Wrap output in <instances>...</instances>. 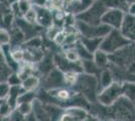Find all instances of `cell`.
<instances>
[{"instance_id":"23","label":"cell","mask_w":135,"mask_h":121,"mask_svg":"<svg viewBox=\"0 0 135 121\" xmlns=\"http://www.w3.org/2000/svg\"><path fill=\"white\" fill-rule=\"evenodd\" d=\"M42 43H44L42 38L40 37V35H37V36H33L29 40H25L24 46L25 47H32V49H40Z\"/></svg>"},{"instance_id":"8","label":"cell","mask_w":135,"mask_h":121,"mask_svg":"<svg viewBox=\"0 0 135 121\" xmlns=\"http://www.w3.org/2000/svg\"><path fill=\"white\" fill-rule=\"evenodd\" d=\"M34 6V5H33ZM37 13V24L45 29L54 25V13L49 6H34Z\"/></svg>"},{"instance_id":"2","label":"cell","mask_w":135,"mask_h":121,"mask_svg":"<svg viewBox=\"0 0 135 121\" xmlns=\"http://www.w3.org/2000/svg\"><path fill=\"white\" fill-rule=\"evenodd\" d=\"M111 106V114L116 120L135 121V107L127 97L122 96Z\"/></svg>"},{"instance_id":"1","label":"cell","mask_w":135,"mask_h":121,"mask_svg":"<svg viewBox=\"0 0 135 121\" xmlns=\"http://www.w3.org/2000/svg\"><path fill=\"white\" fill-rule=\"evenodd\" d=\"M132 41H130L127 37H125L120 29L113 28L110 33L103 38V41L100 46V50L107 52L108 55H112L117 51L123 49L124 46L130 45Z\"/></svg>"},{"instance_id":"43","label":"cell","mask_w":135,"mask_h":121,"mask_svg":"<svg viewBox=\"0 0 135 121\" xmlns=\"http://www.w3.org/2000/svg\"><path fill=\"white\" fill-rule=\"evenodd\" d=\"M29 1H31V2H32V1H33V0H29Z\"/></svg>"},{"instance_id":"5","label":"cell","mask_w":135,"mask_h":121,"mask_svg":"<svg viewBox=\"0 0 135 121\" xmlns=\"http://www.w3.org/2000/svg\"><path fill=\"white\" fill-rule=\"evenodd\" d=\"M76 26H77V29H78L80 35L85 37H102V38H104L113 29L112 27H110L109 25L104 24V23H101L99 25H92V24L86 23L81 20H77Z\"/></svg>"},{"instance_id":"13","label":"cell","mask_w":135,"mask_h":121,"mask_svg":"<svg viewBox=\"0 0 135 121\" xmlns=\"http://www.w3.org/2000/svg\"><path fill=\"white\" fill-rule=\"evenodd\" d=\"M80 40L92 54H95L98 50H100L103 38L102 37H85L81 35Z\"/></svg>"},{"instance_id":"42","label":"cell","mask_w":135,"mask_h":121,"mask_svg":"<svg viewBox=\"0 0 135 121\" xmlns=\"http://www.w3.org/2000/svg\"><path fill=\"white\" fill-rule=\"evenodd\" d=\"M107 121H118V120H116V119H115V120H114V119H110V120H107Z\"/></svg>"},{"instance_id":"39","label":"cell","mask_w":135,"mask_h":121,"mask_svg":"<svg viewBox=\"0 0 135 121\" xmlns=\"http://www.w3.org/2000/svg\"><path fill=\"white\" fill-rule=\"evenodd\" d=\"M17 1H19V0H8V3H9V4H12V3H14V2H17Z\"/></svg>"},{"instance_id":"12","label":"cell","mask_w":135,"mask_h":121,"mask_svg":"<svg viewBox=\"0 0 135 121\" xmlns=\"http://www.w3.org/2000/svg\"><path fill=\"white\" fill-rule=\"evenodd\" d=\"M33 115L38 121H52L51 114L46 107L44 106L40 100H34L32 102Z\"/></svg>"},{"instance_id":"34","label":"cell","mask_w":135,"mask_h":121,"mask_svg":"<svg viewBox=\"0 0 135 121\" xmlns=\"http://www.w3.org/2000/svg\"><path fill=\"white\" fill-rule=\"evenodd\" d=\"M10 119L11 121H26V118L19 111H14L10 116Z\"/></svg>"},{"instance_id":"38","label":"cell","mask_w":135,"mask_h":121,"mask_svg":"<svg viewBox=\"0 0 135 121\" xmlns=\"http://www.w3.org/2000/svg\"><path fill=\"white\" fill-rule=\"evenodd\" d=\"M1 121H11V119H10V117H2V119H1Z\"/></svg>"},{"instance_id":"16","label":"cell","mask_w":135,"mask_h":121,"mask_svg":"<svg viewBox=\"0 0 135 121\" xmlns=\"http://www.w3.org/2000/svg\"><path fill=\"white\" fill-rule=\"evenodd\" d=\"M94 62L99 68H105L110 62V58L107 52H105L102 50H98L94 54Z\"/></svg>"},{"instance_id":"19","label":"cell","mask_w":135,"mask_h":121,"mask_svg":"<svg viewBox=\"0 0 135 121\" xmlns=\"http://www.w3.org/2000/svg\"><path fill=\"white\" fill-rule=\"evenodd\" d=\"M40 85V79L36 76H30L27 79L22 81V87L26 91H33Z\"/></svg>"},{"instance_id":"37","label":"cell","mask_w":135,"mask_h":121,"mask_svg":"<svg viewBox=\"0 0 135 121\" xmlns=\"http://www.w3.org/2000/svg\"><path fill=\"white\" fill-rule=\"evenodd\" d=\"M26 121H38L35 117H34V115L32 114V115H29L28 117H26Z\"/></svg>"},{"instance_id":"6","label":"cell","mask_w":135,"mask_h":121,"mask_svg":"<svg viewBox=\"0 0 135 121\" xmlns=\"http://www.w3.org/2000/svg\"><path fill=\"white\" fill-rule=\"evenodd\" d=\"M122 96H124L123 84H120L119 82H113L110 86L105 88L99 94L98 100L104 106H111Z\"/></svg>"},{"instance_id":"15","label":"cell","mask_w":135,"mask_h":121,"mask_svg":"<svg viewBox=\"0 0 135 121\" xmlns=\"http://www.w3.org/2000/svg\"><path fill=\"white\" fill-rule=\"evenodd\" d=\"M15 23V16L12 13L11 9L9 11L6 12H1V28L9 29Z\"/></svg>"},{"instance_id":"22","label":"cell","mask_w":135,"mask_h":121,"mask_svg":"<svg viewBox=\"0 0 135 121\" xmlns=\"http://www.w3.org/2000/svg\"><path fill=\"white\" fill-rule=\"evenodd\" d=\"M124 96L131 100L132 102L135 101V83L132 82H125L123 83Z\"/></svg>"},{"instance_id":"10","label":"cell","mask_w":135,"mask_h":121,"mask_svg":"<svg viewBox=\"0 0 135 121\" xmlns=\"http://www.w3.org/2000/svg\"><path fill=\"white\" fill-rule=\"evenodd\" d=\"M120 31L130 41L135 42V15L126 13Z\"/></svg>"},{"instance_id":"21","label":"cell","mask_w":135,"mask_h":121,"mask_svg":"<svg viewBox=\"0 0 135 121\" xmlns=\"http://www.w3.org/2000/svg\"><path fill=\"white\" fill-rule=\"evenodd\" d=\"M82 65H83L85 71L90 75H95L97 73H99L100 69H101L96 65L94 60H84V61H82Z\"/></svg>"},{"instance_id":"28","label":"cell","mask_w":135,"mask_h":121,"mask_svg":"<svg viewBox=\"0 0 135 121\" xmlns=\"http://www.w3.org/2000/svg\"><path fill=\"white\" fill-rule=\"evenodd\" d=\"M62 27H60V26H57V25H51L50 28L46 29V36H47V38L51 40H54L56 38V36L59 35V32L60 31H62Z\"/></svg>"},{"instance_id":"3","label":"cell","mask_w":135,"mask_h":121,"mask_svg":"<svg viewBox=\"0 0 135 121\" xmlns=\"http://www.w3.org/2000/svg\"><path fill=\"white\" fill-rule=\"evenodd\" d=\"M107 6L103 0H95L94 3L84 12L76 15L77 20H81L92 25H99L102 23V16L107 11Z\"/></svg>"},{"instance_id":"30","label":"cell","mask_w":135,"mask_h":121,"mask_svg":"<svg viewBox=\"0 0 135 121\" xmlns=\"http://www.w3.org/2000/svg\"><path fill=\"white\" fill-rule=\"evenodd\" d=\"M78 78H79L78 74H76L74 71H70V72H67L65 74V81H66L67 84H71V85L76 84Z\"/></svg>"},{"instance_id":"20","label":"cell","mask_w":135,"mask_h":121,"mask_svg":"<svg viewBox=\"0 0 135 121\" xmlns=\"http://www.w3.org/2000/svg\"><path fill=\"white\" fill-rule=\"evenodd\" d=\"M100 79H101L100 80V88L102 90H104L105 88L109 87L113 83V75L111 71H109V70L103 71Z\"/></svg>"},{"instance_id":"32","label":"cell","mask_w":135,"mask_h":121,"mask_svg":"<svg viewBox=\"0 0 135 121\" xmlns=\"http://www.w3.org/2000/svg\"><path fill=\"white\" fill-rule=\"evenodd\" d=\"M11 87L6 82H1V99H5L7 95H9Z\"/></svg>"},{"instance_id":"7","label":"cell","mask_w":135,"mask_h":121,"mask_svg":"<svg viewBox=\"0 0 135 121\" xmlns=\"http://www.w3.org/2000/svg\"><path fill=\"white\" fill-rule=\"evenodd\" d=\"M125 15H126V12L122 10L108 8L107 11L102 16V23L107 24L112 28L120 29L124 21Z\"/></svg>"},{"instance_id":"26","label":"cell","mask_w":135,"mask_h":121,"mask_svg":"<svg viewBox=\"0 0 135 121\" xmlns=\"http://www.w3.org/2000/svg\"><path fill=\"white\" fill-rule=\"evenodd\" d=\"M23 18L28 21L29 23H32V24H37V13H36V10H35V7H32L28 12H26L24 15H23Z\"/></svg>"},{"instance_id":"40","label":"cell","mask_w":135,"mask_h":121,"mask_svg":"<svg viewBox=\"0 0 135 121\" xmlns=\"http://www.w3.org/2000/svg\"><path fill=\"white\" fill-rule=\"evenodd\" d=\"M1 3H3V4H9L8 3V0H1Z\"/></svg>"},{"instance_id":"36","label":"cell","mask_w":135,"mask_h":121,"mask_svg":"<svg viewBox=\"0 0 135 121\" xmlns=\"http://www.w3.org/2000/svg\"><path fill=\"white\" fill-rule=\"evenodd\" d=\"M129 14H132V15H135V3H131L129 5V9H128V12Z\"/></svg>"},{"instance_id":"14","label":"cell","mask_w":135,"mask_h":121,"mask_svg":"<svg viewBox=\"0 0 135 121\" xmlns=\"http://www.w3.org/2000/svg\"><path fill=\"white\" fill-rule=\"evenodd\" d=\"M107 8H112V9H119L124 12H128L129 9V2L128 0H103Z\"/></svg>"},{"instance_id":"35","label":"cell","mask_w":135,"mask_h":121,"mask_svg":"<svg viewBox=\"0 0 135 121\" xmlns=\"http://www.w3.org/2000/svg\"><path fill=\"white\" fill-rule=\"evenodd\" d=\"M32 4L34 6H47L49 0H33Z\"/></svg>"},{"instance_id":"27","label":"cell","mask_w":135,"mask_h":121,"mask_svg":"<svg viewBox=\"0 0 135 121\" xmlns=\"http://www.w3.org/2000/svg\"><path fill=\"white\" fill-rule=\"evenodd\" d=\"M0 41H1V46L10 45V42H11V35H10V31L8 29L1 28V31H0Z\"/></svg>"},{"instance_id":"29","label":"cell","mask_w":135,"mask_h":121,"mask_svg":"<svg viewBox=\"0 0 135 121\" xmlns=\"http://www.w3.org/2000/svg\"><path fill=\"white\" fill-rule=\"evenodd\" d=\"M18 5H19V8H20V10H21L22 15H24L26 12H28L32 7H33L32 2L29 1V0H19V1H18Z\"/></svg>"},{"instance_id":"9","label":"cell","mask_w":135,"mask_h":121,"mask_svg":"<svg viewBox=\"0 0 135 121\" xmlns=\"http://www.w3.org/2000/svg\"><path fill=\"white\" fill-rule=\"evenodd\" d=\"M65 84H67L65 81V75H62L61 70H51L45 79L46 89H56L59 87H62Z\"/></svg>"},{"instance_id":"11","label":"cell","mask_w":135,"mask_h":121,"mask_svg":"<svg viewBox=\"0 0 135 121\" xmlns=\"http://www.w3.org/2000/svg\"><path fill=\"white\" fill-rule=\"evenodd\" d=\"M95 0H73L70 5L65 9L66 13H71L74 15H78L80 13L87 10Z\"/></svg>"},{"instance_id":"4","label":"cell","mask_w":135,"mask_h":121,"mask_svg":"<svg viewBox=\"0 0 135 121\" xmlns=\"http://www.w3.org/2000/svg\"><path fill=\"white\" fill-rule=\"evenodd\" d=\"M75 88L79 93H81L85 98L90 102L95 101L96 92L98 90V81L95 75H81L75 84Z\"/></svg>"},{"instance_id":"17","label":"cell","mask_w":135,"mask_h":121,"mask_svg":"<svg viewBox=\"0 0 135 121\" xmlns=\"http://www.w3.org/2000/svg\"><path fill=\"white\" fill-rule=\"evenodd\" d=\"M54 64H55V60L51 57V55H47L42 58L40 61V65H38V69L40 72L45 73V74H49L51 70H54Z\"/></svg>"},{"instance_id":"33","label":"cell","mask_w":135,"mask_h":121,"mask_svg":"<svg viewBox=\"0 0 135 121\" xmlns=\"http://www.w3.org/2000/svg\"><path fill=\"white\" fill-rule=\"evenodd\" d=\"M7 81H8V84L10 86H18L22 80L20 79L19 75H10V77L8 78Z\"/></svg>"},{"instance_id":"24","label":"cell","mask_w":135,"mask_h":121,"mask_svg":"<svg viewBox=\"0 0 135 121\" xmlns=\"http://www.w3.org/2000/svg\"><path fill=\"white\" fill-rule=\"evenodd\" d=\"M64 55H65V57H66L70 62H72V63H77V62H79L80 56L75 46H74V47L66 49Z\"/></svg>"},{"instance_id":"25","label":"cell","mask_w":135,"mask_h":121,"mask_svg":"<svg viewBox=\"0 0 135 121\" xmlns=\"http://www.w3.org/2000/svg\"><path fill=\"white\" fill-rule=\"evenodd\" d=\"M36 94L33 91H28V92H23L21 95H19V97L17 99V103H32L34 101V98H35Z\"/></svg>"},{"instance_id":"18","label":"cell","mask_w":135,"mask_h":121,"mask_svg":"<svg viewBox=\"0 0 135 121\" xmlns=\"http://www.w3.org/2000/svg\"><path fill=\"white\" fill-rule=\"evenodd\" d=\"M75 47H76V50H77V52H78V54H79V56H80V59H81L82 61H84V60H94V54H92V52L82 43L81 40H79V41L76 43Z\"/></svg>"},{"instance_id":"31","label":"cell","mask_w":135,"mask_h":121,"mask_svg":"<svg viewBox=\"0 0 135 121\" xmlns=\"http://www.w3.org/2000/svg\"><path fill=\"white\" fill-rule=\"evenodd\" d=\"M32 109V103H20L19 104V108H18V111L20 113H22L23 115H28L30 113V111Z\"/></svg>"},{"instance_id":"41","label":"cell","mask_w":135,"mask_h":121,"mask_svg":"<svg viewBox=\"0 0 135 121\" xmlns=\"http://www.w3.org/2000/svg\"><path fill=\"white\" fill-rule=\"evenodd\" d=\"M128 2H129V4H131V3H135V0H128Z\"/></svg>"}]
</instances>
